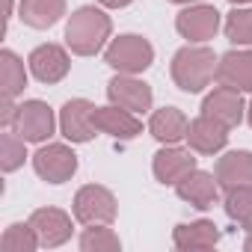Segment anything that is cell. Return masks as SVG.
I'll return each mask as SVG.
<instances>
[{
    "instance_id": "cell-1",
    "label": "cell",
    "mask_w": 252,
    "mask_h": 252,
    "mask_svg": "<svg viewBox=\"0 0 252 252\" xmlns=\"http://www.w3.org/2000/svg\"><path fill=\"white\" fill-rule=\"evenodd\" d=\"M110 30H113V24H110V15L104 9L80 6L65 24V45L77 57H92L107 45Z\"/></svg>"
},
{
    "instance_id": "cell-2",
    "label": "cell",
    "mask_w": 252,
    "mask_h": 252,
    "mask_svg": "<svg viewBox=\"0 0 252 252\" xmlns=\"http://www.w3.org/2000/svg\"><path fill=\"white\" fill-rule=\"evenodd\" d=\"M217 57L205 45H187L172 57V80L181 92H202L217 77Z\"/></svg>"
},
{
    "instance_id": "cell-3",
    "label": "cell",
    "mask_w": 252,
    "mask_h": 252,
    "mask_svg": "<svg viewBox=\"0 0 252 252\" xmlns=\"http://www.w3.org/2000/svg\"><path fill=\"white\" fill-rule=\"evenodd\" d=\"M104 60L119 74H140L155 63V48H152L149 39L128 33V36H119V39H113L107 45Z\"/></svg>"
},
{
    "instance_id": "cell-4",
    "label": "cell",
    "mask_w": 252,
    "mask_h": 252,
    "mask_svg": "<svg viewBox=\"0 0 252 252\" xmlns=\"http://www.w3.org/2000/svg\"><path fill=\"white\" fill-rule=\"evenodd\" d=\"M74 220L83 225H110L116 220V196L101 184H86L74 196Z\"/></svg>"
},
{
    "instance_id": "cell-5",
    "label": "cell",
    "mask_w": 252,
    "mask_h": 252,
    "mask_svg": "<svg viewBox=\"0 0 252 252\" xmlns=\"http://www.w3.org/2000/svg\"><path fill=\"white\" fill-rule=\"evenodd\" d=\"M57 128L54 110L45 101H24L18 104V113L12 119V131L24 140V143H45Z\"/></svg>"
},
{
    "instance_id": "cell-6",
    "label": "cell",
    "mask_w": 252,
    "mask_h": 252,
    "mask_svg": "<svg viewBox=\"0 0 252 252\" xmlns=\"http://www.w3.org/2000/svg\"><path fill=\"white\" fill-rule=\"evenodd\" d=\"M33 169L48 184H65L77 172V155L63 143H51L33 155Z\"/></svg>"
},
{
    "instance_id": "cell-7",
    "label": "cell",
    "mask_w": 252,
    "mask_h": 252,
    "mask_svg": "<svg viewBox=\"0 0 252 252\" xmlns=\"http://www.w3.org/2000/svg\"><path fill=\"white\" fill-rule=\"evenodd\" d=\"M60 131L71 143H89L98 131L95 128V104L86 98L65 101V107L60 110Z\"/></svg>"
},
{
    "instance_id": "cell-8",
    "label": "cell",
    "mask_w": 252,
    "mask_h": 252,
    "mask_svg": "<svg viewBox=\"0 0 252 252\" xmlns=\"http://www.w3.org/2000/svg\"><path fill=\"white\" fill-rule=\"evenodd\" d=\"M175 27H178V33H181L184 39L202 45V42H208V39L217 36V30H220V12H217L214 6L196 3V6H187V9L178 12Z\"/></svg>"
},
{
    "instance_id": "cell-9",
    "label": "cell",
    "mask_w": 252,
    "mask_h": 252,
    "mask_svg": "<svg viewBox=\"0 0 252 252\" xmlns=\"http://www.w3.org/2000/svg\"><path fill=\"white\" fill-rule=\"evenodd\" d=\"M107 95L113 104L131 110V113H146L152 110V86L146 80H137L134 74H119L107 83Z\"/></svg>"
},
{
    "instance_id": "cell-10",
    "label": "cell",
    "mask_w": 252,
    "mask_h": 252,
    "mask_svg": "<svg viewBox=\"0 0 252 252\" xmlns=\"http://www.w3.org/2000/svg\"><path fill=\"white\" fill-rule=\"evenodd\" d=\"M175 193H178L184 202H190L193 208L208 211V208H214L217 199H220V181H217V175H211V172L190 169V172L175 184Z\"/></svg>"
},
{
    "instance_id": "cell-11",
    "label": "cell",
    "mask_w": 252,
    "mask_h": 252,
    "mask_svg": "<svg viewBox=\"0 0 252 252\" xmlns=\"http://www.w3.org/2000/svg\"><path fill=\"white\" fill-rule=\"evenodd\" d=\"M187 143H190V149L193 152H199V155H217V152H222L225 149V143H228V128L222 122H217V119H211V116H199V119H193L190 125H187V137H184Z\"/></svg>"
},
{
    "instance_id": "cell-12",
    "label": "cell",
    "mask_w": 252,
    "mask_h": 252,
    "mask_svg": "<svg viewBox=\"0 0 252 252\" xmlns=\"http://www.w3.org/2000/svg\"><path fill=\"white\" fill-rule=\"evenodd\" d=\"M30 71H33V77L39 80V83H60L65 74H68V68H71V60H68V54H65V48H60V45H39L33 54H30Z\"/></svg>"
},
{
    "instance_id": "cell-13",
    "label": "cell",
    "mask_w": 252,
    "mask_h": 252,
    "mask_svg": "<svg viewBox=\"0 0 252 252\" xmlns=\"http://www.w3.org/2000/svg\"><path fill=\"white\" fill-rule=\"evenodd\" d=\"M243 110H246V107H243L240 92H237V89H228V86H217V89L208 92L205 101H202V113L211 116V119H217V122H222L228 131L237 128V125L243 122Z\"/></svg>"
},
{
    "instance_id": "cell-14",
    "label": "cell",
    "mask_w": 252,
    "mask_h": 252,
    "mask_svg": "<svg viewBox=\"0 0 252 252\" xmlns=\"http://www.w3.org/2000/svg\"><path fill=\"white\" fill-rule=\"evenodd\" d=\"M95 128L116 140H134L137 134H143V122L137 119V113L110 104V107H95Z\"/></svg>"
},
{
    "instance_id": "cell-15",
    "label": "cell",
    "mask_w": 252,
    "mask_h": 252,
    "mask_svg": "<svg viewBox=\"0 0 252 252\" xmlns=\"http://www.w3.org/2000/svg\"><path fill=\"white\" fill-rule=\"evenodd\" d=\"M30 225L42 246H63L71 237V217L60 208H39L30 214Z\"/></svg>"
},
{
    "instance_id": "cell-16",
    "label": "cell",
    "mask_w": 252,
    "mask_h": 252,
    "mask_svg": "<svg viewBox=\"0 0 252 252\" xmlns=\"http://www.w3.org/2000/svg\"><path fill=\"white\" fill-rule=\"evenodd\" d=\"M217 83L237 92H252V51L222 54L217 63Z\"/></svg>"
},
{
    "instance_id": "cell-17",
    "label": "cell",
    "mask_w": 252,
    "mask_h": 252,
    "mask_svg": "<svg viewBox=\"0 0 252 252\" xmlns=\"http://www.w3.org/2000/svg\"><path fill=\"white\" fill-rule=\"evenodd\" d=\"M152 169H155V178H158L160 184H172V187H175L190 169H196V158H193V152H187V149L166 146V149H160V152L155 155Z\"/></svg>"
},
{
    "instance_id": "cell-18",
    "label": "cell",
    "mask_w": 252,
    "mask_h": 252,
    "mask_svg": "<svg viewBox=\"0 0 252 252\" xmlns=\"http://www.w3.org/2000/svg\"><path fill=\"white\" fill-rule=\"evenodd\" d=\"M217 181L222 190L252 187V152H228L217 160Z\"/></svg>"
},
{
    "instance_id": "cell-19",
    "label": "cell",
    "mask_w": 252,
    "mask_h": 252,
    "mask_svg": "<svg viewBox=\"0 0 252 252\" xmlns=\"http://www.w3.org/2000/svg\"><path fill=\"white\" fill-rule=\"evenodd\" d=\"M187 116L178 110V107H163V110H155L152 113V122H149V131L158 143L163 146H175L187 137Z\"/></svg>"
},
{
    "instance_id": "cell-20",
    "label": "cell",
    "mask_w": 252,
    "mask_h": 252,
    "mask_svg": "<svg viewBox=\"0 0 252 252\" xmlns=\"http://www.w3.org/2000/svg\"><path fill=\"white\" fill-rule=\"evenodd\" d=\"M172 243L184 252L193 249H214L220 243V231L211 220H196V222H181L172 231Z\"/></svg>"
},
{
    "instance_id": "cell-21",
    "label": "cell",
    "mask_w": 252,
    "mask_h": 252,
    "mask_svg": "<svg viewBox=\"0 0 252 252\" xmlns=\"http://www.w3.org/2000/svg\"><path fill=\"white\" fill-rule=\"evenodd\" d=\"M65 15V0H21V18L33 30H48Z\"/></svg>"
},
{
    "instance_id": "cell-22",
    "label": "cell",
    "mask_w": 252,
    "mask_h": 252,
    "mask_svg": "<svg viewBox=\"0 0 252 252\" xmlns=\"http://www.w3.org/2000/svg\"><path fill=\"white\" fill-rule=\"evenodd\" d=\"M27 86V71L24 63L18 60V54L12 51H0V89H3V98H18Z\"/></svg>"
},
{
    "instance_id": "cell-23",
    "label": "cell",
    "mask_w": 252,
    "mask_h": 252,
    "mask_svg": "<svg viewBox=\"0 0 252 252\" xmlns=\"http://www.w3.org/2000/svg\"><path fill=\"white\" fill-rule=\"evenodd\" d=\"M225 214L231 222H237L240 228H252V187H234L225 190V202H222Z\"/></svg>"
},
{
    "instance_id": "cell-24",
    "label": "cell",
    "mask_w": 252,
    "mask_h": 252,
    "mask_svg": "<svg viewBox=\"0 0 252 252\" xmlns=\"http://www.w3.org/2000/svg\"><path fill=\"white\" fill-rule=\"evenodd\" d=\"M0 246H3L6 252H33L42 243H39V234L33 231V225L27 220V222H12L3 231V237H0Z\"/></svg>"
},
{
    "instance_id": "cell-25",
    "label": "cell",
    "mask_w": 252,
    "mask_h": 252,
    "mask_svg": "<svg viewBox=\"0 0 252 252\" xmlns=\"http://www.w3.org/2000/svg\"><path fill=\"white\" fill-rule=\"evenodd\" d=\"M80 249L83 252H116V249H122V243L113 234V228H107V225H89L80 234Z\"/></svg>"
},
{
    "instance_id": "cell-26",
    "label": "cell",
    "mask_w": 252,
    "mask_h": 252,
    "mask_svg": "<svg viewBox=\"0 0 252 252\" xmlns=\"http://www.w3.org/2000/svg\"><path fill=\"white\" fill-rule=\"evenodd\" d=\"M225 36L234 45H252V9H234L225 18Z\"/></svg>"
},
{
    "instance_id": "cell-27",
    "label": "cell",
    "mask_w": 252,
    "mask_h": 252,
    "mask_svg": "<svg viewBox=\"0 0 252 252\" xmlns=\"http://www.w3.org/2000/svg\"><path fill=\"white\" fill-rule=\"evenodd\" d=\"M24 158H27L24 140H21L15 131L0 137V169H3V172H15V169L24 163Z\"/></svg>"
},
{
    "instance_id": "cell-28",
    "label": "cell",
    "mask_w": 252,
    "mask_h": 252,
    "mask_svg": "<svg viewBox=\"0 0 252 252\" xmlns=\"http://www.w3.org/2000/svg\"><path fill=\"white\" fill-rule=\"evenodd\" d=\"M101 6H107V9H122V6H128V3H134V0H98Z\"/></svg>"
},
{
    "instance_id": "cell-29",
    "label": "cell",
    "mask_w": 252,
    "mask_h": 252,
    "mask_svg": "<svg viewBox=\"0 0 252 252\" xmlns=\"http://www.w3.org/2000/svg\"><path fill=\"white\" fill-rule=\"evenodd\" d=\"M243 249H249V252H252V228H249V237L243 240Z\"/></svg>"
},
{
    "instance_id": "cell-30",
    "label": "cell",
    "mask_w": 252,
    "mask_h": 252,
    "mask_svg": "<svg viewBox=\"0 0 252 252\" xmlns=\"http://www.w3.org/2000/svg\"><path fill=\"white\" fill-rule=\"evenodd\" d=\"M172 3H199V0H172Z\"/></svg>"
},
{
    "instance_id": "cell-31",
    "label": "cell",
    "mask_w": 252,
    "mask_h": 252,
    "mask_svg": "<svg viewBox=\"0 0 252 252\" xmlns=\"http://www.w3.org/2000/svg\"><path fill=\"white\" fill-rule=\"evenodd\" d=\"M246 116H249V125H252V104H249V110H246Z\"/></svg>"
},
{
    "instance_id": "cell-32",
    "label": "cell",
    "mask_w": 252,
    "mask_h": 252,
    "mask_svg": "<svg viewBox=\"0 0 252 252\" xmlns=\"http://www.w3.org/2000/svg\"><path fill=\"white\" fill-rule=\"evenodd\" d=\"M228 3H249V0H228Z\"/></svg>"
}]
</instances>
